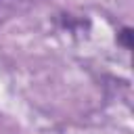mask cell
<instances>
[{
  "instance_id": "6da1fadb",
  "label": "cell",
  "mask_w": 134,
  "mask_h": 134,
  "mask_svg": "<svg viewBox=\"0 0 134 134\" xmlns=\"http://www.w3.org/2000/svg\"><path fill=\"white\" fill-rule=\"evenodd\" d=\"M132 36H134V34H132V29H130V27H124V29L119 31L117 40H119V44H121L124 48H128V50H130V48H132Z\"/></svg>"
}]
</instances>
